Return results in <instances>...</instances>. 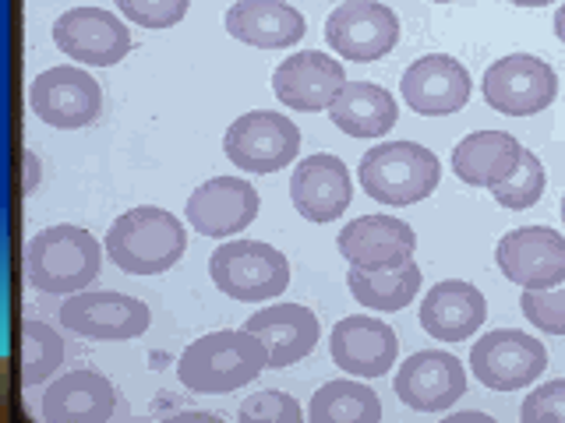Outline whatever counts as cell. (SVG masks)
I'll use <instances>...</instances> for the list:
<instances>
[{"mask_svg":"<svg viewBox=\"0 0 565 423\" xmlns=\"http://www.w3.org/2000/svg\"><path fill=\"white\" fill-rule=\"evenodd\" d=\"M265 367H269V352H265L255 332L223 328V332H205L202 339H194L181 352L177 378H181L188 392L226 395L252 384Z\"/></svg>","mask_w":565,"mask_h":423,"instance_id":"cell-1","label":"cell"},{"mask_svg":"<svg viewBox=\"0 0 565 423\" xmlns=\"http://www.w3.org/2000/svg\"><path fill=\"white\" fill-rule=\"evenodd\" d=\"M106 254L128 275H159L181 261L188 234L173 212L159 205H138L114 219L106 229Z\"/></svg>","mask_w":565,"mask_h":423,"instance_id":"cell-2","label":"cell"},{"mask_svg":"<svg viewBox=\"0 0 565 423\" xmlns=\"http://www.w3.org/2000/svg\"><path fill=\"white\" fill-rule=\"evenodd\" d=\"M103 251L106 247H99V240L85 226H46L25 247V275L40 293H82L88 290V282H96Z\"/></svg>","mask_w":565,"mask_h":423,"instance_id":"cell-3","label":"cell"},{"mask_svg":"<svg viewBox=\"0 0 565 423\" xmlns=\"http://www.w3.org/2000/svg\"><path fill=\"white\" fill-rule=\"evenodd\" d=\"M358 176L367 198L403 208L417 205L438 187L441 163L431 149L417 145V141H382V145L364 152Z\"/></svg>","mask_w":565,"mask_h":423,"instance_id":"cell-4","label":"cell"},{"mask_svg":"<svg viewBox=\"0 0 565 423\" xmlns=\"http://www.w3.org/2000/svg\"><path fill=\"white\" fill-rule=\"evenodd\" d=\"M209 275L216 290L241 304H262L290 286V261L273 243L226 240L209 258Z\"/></svg>","mask_w":565,"mask_h":423,"instance_id":"cell-5","label":"cell"},{"mask_svg":"<svg viewBox=\"0 0 565 423\" xmlns=\"http://www.w3.org/2000/svg\"><path fill=\"white\" fill-rule=\"evenodd\" d=\"M226 159L247 173H276L300 152V131L287 113L252 110L241 113L223 134Z\"/></svg>","mask_w":565,"mask_h":423,"instance_id":"cell-6","label":"cell"},{"mask_svg":"<svg viewBox=\"0 0 565 423\" xmlns=\"http://www.w3.org/2000/svg\"><path fill=\"white\" fill-rule=\"evenodd\" d=\"M547 367V349L541 339L520 328H494L473 343L470 370L491 392H520L534 384Z\"/></svg>","mask_w":565,"mask_h":423,"instance_id":"cell-7","label":"cell"},{"mask_svg":"<svg viewBox=\"0 0 565 423\" xmlns=\"http://www.w3.org/2000/svg\"><path fill=\"white\" fill-rule=\"evenodd\" d=\"M484 102L494 113L505 117H530L541 113L558 96V75L552 64H544L534 53H512V57L494 61L481 82Z\"/></svg>","mask_w":565,"mask_h":423,"instance_id":"cell-8","label":"cell"},{"mask_svg":"<svg viewBox=\"0 0 565 423\" xmlns=\"http://www.w3.org/2000/svg\"><path fill=\"white\" fill-rule=\"evenodd\" d=\"M29 106L43 123L57 131H78L103 110V88L85 67L61 64L35 75L29 88Z\"/></svg>","mask_w":565,"mask_h":423,"instance_id":"cell-9","label":"cell"},{"mask_svg":"<svg viewBox=\"0 0 565 423\" xmlns=\"http://www.w3.org/2000/svg\"><path fill=\"white\" fill-rule=\"evenodd\" d=\"M152 314L138 296L114 290L71 293L61 307V325L96 343H128L149 328Z\"/></svg>","mask_w":565,"mask_h":423,"instance_id":"cell-10","label":"cell"},{"mask_svg":"<svg viewBox=\"0 0 565 423\" xmlns=\"http://www.w3.org/2000/svg\"><path fill=\"white\" fill-rule=\"evenodd\" d=\"M499 272L520 290H552L565 279V237L547 226H520L494 247Z\"/></svg>","mask_w":565,"mask_h":423,"instance_id":"cell-11","label":"cell"},{"mask_svg":"<svg viewBox=\"0 0 565 423\" xmlns=\"http://www.w3.org/2000/svg\"><path fill=\"white\" fill-rule=\"evenodd\" d=\"M326 43L347 61H379L399 43V18L379 0H343L326 18Z\"/></svg>","mask_w":565,"mask_h":423,"instance_id":"cell-12","label":"cell"},{"mask_svg":"<svg viewBox=\"0 0 565 423\" xmlns=\"http://www.w3.org/2000/svg\"><path fill=\"white\" fill-rule=\"evenodd\" d=\"M53 43L85 67H114L128 57L131 32L106 8H71L53 22Z\"/></svg>","mask_w":565,"mask_h":423,"instance_id":"cell-13","label":"cell"},{"mask_svg":"<svg viewBox=\"0 0 565 423\" xmlns=\"http://www.w3.org/2000/svg\"><path fill=\"white\" fill-rule=\"evenodd\" d=\"M393 388L417 413H446L467 395V370L446 349H424L399 364Z\"/></svg>","mask_w":565,"mask_h":423,"instance_id":"cell-14","label":"cell"},{"mask_svg":"<svg viewBox=\"0 0 565 423\" xmlns=\"http://www.w3.org/2000/svg\"><path fill=\"white\" fill-rule=\"evenodd\" d=\"M258 208L262 198L252 181H244V176H212V181L191 191L184 216L188 226L199 229L202 237L226 240L252 226Z\"/></svg>","mask_w":565,"mask_h":423,"instance_id":"cell-15","label":"cell"},{"mask_svg":"<svg viewBox=\"0 0 565 423\" xmlns=\"http://www.w3.org/2000/svg\"><path fill=\"white\" fill-rule=\"evenodd\" d=\"M347 70L335 57L318 50H300L294 57H282L273 70V93L282 106L300 113H322L343 93Z\"/></svg>","mask_w":565,"mask_h":423,"instance_id":"cell-16","label":"cell"},{"mask_svg":"<svg viewBox=\"0 0 565 423\" xmlns=\"http://www.w3.org/2000/svg\"><path fill=\"white\" fill-rule=\"evenodd\" d=\"M329 352H332L335 367L347 370V375L375 381L396 367L399 339L382 317L350 314L343 322H335V328L329 335Z\"/></svg>","mask_w":565,"mask_h":423,"instance_id":"cell-17","label":"cell"},{"mask_svg":"<svg viewBox=\"0 0 565 423\" xmlns=\"http://www.w3.org/2000/svg\"><path fill=\"white\" fill-rule=\"evenodd\" d=\"M399 93L420 117H449L470 99V75L449 53H428L403 70Z\"/></svg>","mask_w":565,"mask_h":423,"instance_id":"cell-18","label":"cell"},{"mask_svg":"<svg viewBox=\"0 0 565 423\" xmlns=\"http://www.w3.org/2000/svg\"><path fill=\"white\" fill-rule=\"evenodd\" d=\"M340 254L353 264V269L382 272V269H399L414 258L417 251V234L396 216H361L340 229Z\"/></svg>","mask_w":565,"mask_h":423,"instance_id":"cell-19","label":"cell"},{"mask_svg":"<svg viewBox=\"0 0 565 423\" xmlns=\"http://www.w3.org/2000/svg\"><path fill=\"white\" fill-rule=\"evenodd\" d=\"M353 184L340 155L318 152L300 159L290 176V202L308 223H332L350 208Z\"/></svg>","mask_w":565,"mask_h":423,"instance_id":"cell-20","label":"cell"},{"mask_svg":"<svg viewBox=\"0 0 565 423\" xmlns=\"http://www.w3.org/2000/svg\"><path fill=\"white\" fill-rule=\"evenodd\" d=\"M117 410V388L96 370H67L43 392L40 413L46 423H106Z\"/></svg>","mask_w":565,"mask_h":423,"instance_id":"cell-21","label":"cell"},{"mask_svg":"<svg viewBox=\"0 0 565 423\" xmlns=\"http://www.w3.org/2000/svg\"><path fill=\"white\" fill-rule=\"evenodd\" d=\"M488 300L484 293L463 279H446L424 293L420 304V328L438 343H463L484 325Z\"/></svg>","mask_w":565,"mask_h":423,"instance_id":"cell-22","label":"cell"},{"mask_svg":"<svg viewBox=\"0 0 565 423\" xmlns=\"http://www.w3.org/2000/svg\"><path fill=\"white\" fill-rule=\"evenodd\" d=\"M247 332H255L265 352H269V367L282 370L294 367L297 360H305L308 352L318 346V335H322V325L318 317L300 307V304H269L255 311L244 322Z\"/></svg>","mask_w":565,"mask_h":423,"instance_id":"cell-23","label":"cell"},{"mask_svg":"<svg viewBox=\"0 0 565 423\" xmlns=\"http://www.w3.org/2000/svg\"><path fill=\"white\" fill-rule=\"evenodd\" d=\"M223 22L234 40L258 50L294 46L305 35V14L287 0H237Z\"/></svg>","mask_w":565,"mask_h":423,"instance_id":"cell-24","label":"cell"},{"mask_svg":"<svg viewBox=\"0 0 565 423\" xmlns=\"http://www.w3.org/2000/svg\"><path fill=\"white\" fill-rule=\"evenodd\" d=\"M523 145L505 131H473L452 149V173L470 187H494L520 166Z\"/></svg>","mask_w":565,"mask_h":423,"instance_id":"cell-25","label":"cell"},{"mask_svg":"<svg viewBox=\"0 0 565 423\" xmlns=\"http://www.w3.org/2000/svg\"><path fill=\"white\" fill-rule=\"evenodd\" d=\"M396 96L371 82H347L329 106V120L350 138H385L396 128Z\"/></svg>","mask_w":565,"mask_h":423,"instance_id":"cell-26","label":"cell"},{"mask_svg":"<svg viewBox=\"0 0 565 423\" xmlns=\"http://www.w3.org/2000/svg\"><path fill=\"white\" fill-rule=\"evenodd\" d=\"M347 286L353 293L361 307L367 311H382V314H393L403 311L420 290V269L417 261L411 258L399 269H382V272H367V269H353L347 272Z\"/></svg>","mask_w":565,"mask_h":423,"instance_id":"cell-27","label":"cell"},{"mask_svg":"<svg viewBox=\"0 0 565 423\" xmlns=\"http://www.w3.org/2000/svg\"><path fill=\"white\" fill-rule=\"evenodd\" d=\"M311 423H379L382 402L361 381H326L311 395Z\"/></svg>","mask_w":565,"mask_h":423,"instance_id":"cell-28","label":"cell"},{"mask_svg":"<svg viewBox=\"0 0 565 423\" xmlns=\"http://www.w3.org/2000/svg\"><path fill=\"white\" fill-rule=\"evenodd\" d=\"M64 364V339L57 328L43 322L22 325V381L25 384H46L57 367Z\"/></svg>","mask_w":565,"mask_h":423,"instance_id":"cell-29","label":"cell"},{"mask_svg":"<svg viewBox=\"0 0 565 423\" xmlns=\"http://www.w3.org/2000/svg\"><path fill=\"white\" fill-rule=\"evenodd\" d=\"M544 184H547V173H544V163L537 159V152L523 149V159L520 166L512 170L502 184L491 187V198L499 202L502 208H512V212H523L530 205L541 202L544 194Z\"/></svg>","mask_w":565,"mask_h":423,"instance_id":"cell-30","label":"cell"},{"mask_svg":"<svg viewBox=\"0 0 565 423\" xmlns=\"http://www.w3.org/2000/svg\"><path fill=\"white\" fill-rule=\"evenodd\" d=\"M520 307L526 322L544 335H565V279L552 290H523Z\"/></svg>","mask_w":565,"mask_h":423,"instance_id":"cell-31","label":"cell"},{"mask_svg":"<svg viewBox=\"0 0 565 423\" xmlns=\"http://www.w3.org/2000/svg\"><path fill=\"white\" fill-rule=\"evenodd\" d=\"M237 416L244 423L252 420H269V423H300L305 420V410H300V402L287 392H276V388H265L258 395H247L241 402Z\"/></svg>","mask_w":565,"mask_h":423,"instance_id":"cell-32","label":"cell"},{"mask_svg":"<svg viewBox=\"0 0 565 423\" xmlns=\"http://www.w3.org/2000/svg\"><path fill=\"white\" fill-rule=\"evenodd\" d=\"M114 4L141 29H170L188 14L191 0H114Z\"/></svg>","mask_w":565,"mask_h":423,"instance_id":"cell-33","label":"cell"},{"mask_svg":"<svg viewBox=\"0 0 565 423\" xmlns=\"http://www.w3.org/2000/svg\"><path fill=\"white\" fill-rule=\"evenodd\" d=\"M523 423H565V378L537 384L523 399Z\"/></svg>","mask_w":565,"mask_h":423,"instance_id":"cell-34","label":"cell"},{"mask_svg":"<svg viewBox=\"0 0 565 423\" xmlns=\"http://www.w3.org/2000/svg\"><path fill=\"white\" fill-rule=\"evenodd\" d=\"M555 35H558V40L565 43V4L555 11Z\"/></svg>","mask_w":565,"mask_h":423,"instance_id":"cell-35","label":"cell"},{"mask_svg":"<svg viewBox=\"0 0 565 423\" xmlns=\"http://www.w3.org/2000/svg\"><path fill=\"white\" fill-rule=\"evenodd\" d=\"M509 4H516V8H544V4H552V0H509Z\"/></svg>","mask_w":565,"mask_h":423,"instance_id":"cell-36","label":"cell"},{"mask_svg":"<svg viewBox=\"0 0 565 423\" xmlns=\"http://www.w3.org/2000/svg\"><path fill=\"white\" fill-rule=\"evenodd\" d=\"M452 420H481V423H491V420H488L484 413H456ZM452 420H449V423H452Z\"/></svg>","mask_w":565,"mask_h":423,"instance_id":"cell-37","label":"cell"},{"mask_svg":"<svg viewBox=\"0 0 565 423\" xmlns=\"http://www.w3.org/2000/svg\"><path fill=\"white\" fill-rule=\"evenodd\" d=\"M562 223H565V194H562Z\"/></svg>","mask_w":565,"mask_h":423,"instance_id":"cell-38","label":"cell"},{"mask_svg":"<svg viewBox=\"0 0 565 423\" xmlns=\"http://www.w3.org/2000/svg\"><path fill=\"white\" fill-rule=\"evenodd\" d=\"M441 4H449V0H441Z\"/></svg>","mask_w":565,"mask_h":423,"instance_id":"cell-39","label":"cell"}]
</instances>
